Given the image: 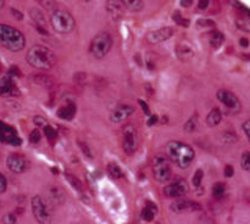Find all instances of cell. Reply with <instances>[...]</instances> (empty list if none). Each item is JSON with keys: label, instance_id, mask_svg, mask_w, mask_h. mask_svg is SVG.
I'll return each mask as SVG.
<instances>
[{"label": "cell", "instance_id": "obj_1", "mask_svg": "<svg viewBox=\"0 0 250 224\" xmlns=\"http://www.w3.org/2000/svg\"><path fill=\"white\" fill-rule=\"evenodd\" d=\"M166 155L168 160L175 162L182 169L189 167L195 157V152L192 146L177 140L170 141L166 145Z\"/></svg>", "mask_w": 250, "mask_h": 224}, {"label": "cell", "instance_id": "obj_2", "mask_svg": "<svg viewBox=\"0 0 250 224\" xmlns=\"http://www.w3.org/2000/svg\"><path fill=\"white\" fill-rule=\"evenodd\" d=\"M29 66L37 70H50L56 63V56L53 50L43 45H34L28 50L26 56Z\"/></svg>", "mask_w": 250, "mask_h": 224}, {"label": "cell", "instance_id": "obj_3", "mask_svg": "<svg viewBox=\"0 0 250 224\" xmlns=\"http://www.w3.org/2000/svg\"><path fill=\"white\" fill-rule=\"evenodd\" d=\"M0 44L7 50L12 53L21 51L26 45V38L15 27L9 26V24L0 23Z\"/></svg>", "mask_w": 250, "mask_h": 224}, {"label": "cell", "instance_id": "obj_4", "mask_svg": "<svg viewBox=\"0 0 250 224\" xmlns=\"http://www.w3.org/2000/svg\"><path fill=\"white\" fill-rule=\"evenodd\" d=\"M50 23L54 31L61 34L71 33L76 27V21L72 15L63 9H55L51 11Z\"/></svg>", "mask_w": 250, "mask_h": 224}, {"label": "cell", "instance_id": "obj_5", "mask_svg": "<svg viewBox=\"0 0 250 224\" xmlns=\"http://www.w3.org/2000/svg\"><path fill=\"white\" fill-rule=\"evenodd\" d=\"M111 36L109 33H106V32H100L90 41L89 53L93 57L100 60V58H104L109 54V51L111 50Z\"/></svg>", "mask_w": 250, "mask_h": 224}, {"label": "cell", "instance_id": "obj_6", "mask_svg": "<svg viewBox=\"0 0 250 224\" xmlns=\"http://www.w3.org/2000/svg\"><path fill=\"white\" fill-rule=\"evenodd\" d=\"M153 174L156 182L159 183H167L171 179V166L168 157L163 155H158L153 158Z\"/></svg>", "mask_w": 250, "mask_h": 224}, {"label": "cell", "instance_id": "obj_7", "mask_svg": "<svg viewBox=\"0 0 250 224\" xmlns=\"http://www.w3.org/2000/svg\"><path fill=\"white\" fill-rule=\"evenodd\" d=\"M122 148L126 155H133L138 148V134L137 129L132 124H127L122 128Z\"/></svg>", "mask_w": 250, "mask_h": 224}, {"label": "cell", "instance_id": "obj_8", "mask_svg": "<svg viewBox=\"0 0 250 224\" xmlns=\"http://www.w3.org/2000/svg\"><path fill=\"white\" fill-rule=\"evenodd\" d=\"M32 205V211H33L34 217H36L37 222L39 223H49L50 222V213L48 211V207H46L45 202L43 201L41 196H34L31 201Z\"/></svg>", "mask_w": 250, "mask_h": 224}, {"label": "cell", "instance_id": "obj_9", "mask_svg": "<svg viewBox=\"0 0 250 224\" xmlns=\"http://www.w3.org/2000/svg\"><path fill=\"white\" fill-rule=\"evenodd\" d=\"M188 191H189V185L185 179H176L175 182L166 185L164 189V194L171 199L183 197L186 194H188Z\"/></svg>", "mask_w": 250, "mask_h": 224}, {"label": "cell", "instance_id": "obj_10", "mask_svg": "<svg viewBox=\"0 0 250 224\" xmlns=\"http://www.w3.org/2000/svg\"><path fill=\"white\" fill-rule=\"evenodd\" d=\"M216 97L224 106H226L227 109L231 110L232 112H239V110H241V102H239V99L233 94V93L229 92V90H219L216 94Z\"/></svg>", "mask_w": 250, "mask_h": 224}, {"label": "cell", "instance_id": "obj_11", "mask_svg": "<svg viewBox=\"0 0 250 224\" xmlns=\"http://www.w3.org/2000/svg\"><path fill=\"white\" fill-rule=\"evenodd\" d=\"M6 163L9 169L11 172L16 173V174H21V173L26 172L27 168H28V161H27V158L23 155H20V153H11V155H9Z\"/></svg>", "mask_w": 250, "mask_h": 224}, {"label": "cell", "instance_id": "obj_12", "mask_svg": "<svg viewBox=\"0 0 250 224\" xmlns=\"http://www.w3.org/2000/svg\"><path fill=\"white\" fill-rule=\"evenodd\" d=\"M133 113H134V107L132 106V105L121 104L112 110L109 118L110 121L114 122V123H120V122H124L126 121V119H128Z\"/></svg>", "mask_w": 250, "mask_h": 224}, {"label": "cell", "instance_id": "obj_13", "mask_svg": "<svg viewBox=\"0 0 250 224\" xmlns=\"http://www.w3.org/2000/svg\"><path fill=\"white\" fill-rule=\"evenodd\" d=\"M173 36L172 27H163V28L155 29V31L149 32L146 36V40L150 44H160L163 41H166Z\"/></svg>", "mask_w": 250, "mask_h": 224}, {"label": "cell", "instance_id": "obj_14", "mask_svg": "<svg viewBox=\"0 0 250 224\" xmlns=\"http://www.w3.org/2000/svg\"><path fill=\"white\" fill-rule=\"evenodd\" d=\"M171 209L175 213H186V212H195L200 211L202 206L199 204L190 200H176L172 205H171Z\"/></svg>", "mask_w": 250, "mask_h": 224}, {"label": "cell", "instance_id": "obj_15", "mask_svg": "<svg viewBox=\"0 0 250 224\" xmlns=\"http://www.w3.org/2000/svg\"><path fill=\"white\" fill-rule=\"evenodd\" d=\"M0 141L4 144H10V145L19 146L21 145L22 140L17 135L16 131L11 129H0Z\"/></svg>", "mask_w": 250, "mask_h": 224}, {"label": "cell", "instance_id": "obj_16", "mask_svg": "<svg viewBox=\"0 0 250 224\" xmlns=\"http://www.w3.org/2000/svg\"><path fill=\"white\" fill-rule=\"evenodd\" d=\"M0 95H19V89L16 88L10 75H5L0 79Z\"/></svg>", "mask_w": 250, "mask_h": 224}, {"label": "cell", "instance_id": "obj_17", "mask_svg": "<svg viewBox=\"0 0 250 224\" xmlns=\"http://www.w3.org/2000/svg\"><path fill=\"white\" fill-rule=\"evenodd\" d=\"M76 111V105L73 102H68V104L63 105L62 107H60L58 111V117L61 119H65V121H71V119L75 117Z\"/></svg>", "mask_w": 250, "mask_h": 224}, {"label": "cell", "instance_id": "obj_18", "mask_svg": "<svg viewBox=\"0 0 250 224\" xmlns=\"http://www.w3.org/2000/svg\"><path fill=\"white\" fill-rule=\"evenodd\" d=\"M124 7L120 0H107V11L115 19H119L124 15Z\"/></svg>", "mask_w": 250, "mask_h": 224}, {"label": "cell", "instance_id": "obj_19", "mask_svg": "<svg viewBox=\"0 0 250 224\" xmlns=\"http://www.w3.org/2000/svg\"><path fill=\"white\" fill-rule=\"evenodd\" d=\"M156 213H158V207H156L155 204H153L151 201H146V207L142 209L141 217L143 221L146 222H151L155 218Z\"/></svg>", "mask_w": 250, "mask_h": 224}, {"label": "cell", "instance_id": "obj_20", "mask_svg": "<svg viewBox=\"0 0 250 224\" xmlns=\"http://www.w3.org/2000/svg\"><path fill=\"white\" fill-rule=\"evenodd\" d=\"M222 119V113L219 109H212L207 116V124L209 127L219 126Z\"/></svg>", "mask_w": 250, "mask_h": 224}, {"label": "cell", "instance_id": "obj_21", "mask_svg": "<svg viewBox=\"0 0 250 224\" xmlns=\"http://www.w3.org/2000/svg\"><path fill=\"white\" fill-rule=\"evenodd\" d=\"M126 9L132 12H139L144 6L143 0H120Z\"/></svg>", "mask_w": 250, "mask_h": 224}, {"label": "cell", "instance_id": "obj_22", "mask_svg": "<svg viewBox=\"0 0 250 224\" xmlns=\"http://www.w3.org/2000/svg\"><path fill=\"white\" fill-rule=\"evenodd\" d=\"M209 40H210V44H211L212 48H214V49H219L220 46H221L222 44H224L225 36L221 33V32L212 31L211 33H210Z\"/></svg>", "mask_w": 250, "mask_h": 224}, {"label": "cell", "instance_id": "obj_23", "mask_svg": "<svg viewBox=\"0 0 250 224\" xmlns=\"http://www.w3.org/2000/svg\"><path fill=\"white\" fill-rule=\"evenodd\" d=\"M106 169L110 177L114 178V179H121V178L124 177V170H122V168L120 167L117 163L110 162L109 165H107Z\"/></svg>", "mask_w": 250, "mask_h": 224}, {"label": "cell", "instance_id": "obj_24", "mask_svg": "<svg viewBox=\"0 0 250 224\" xmlns=\"http://www.w3.org/2000/svg\"><path fill=\"white\" fill-rule=\"evenodd\" d=\"M176 51H177V57L182 61H188L193 57V50L187 45H178Z\"/></svg>", "mask_w": 250, "mask_h": 224}, {"label": "cell", "instance_id": "obj_25", "mask_svg": "<svg viewBox=\"0 0 250 224\" xmlns=\"http://www.w3.org/2000/svg\"><path fill=\"white\" fill-rule=\"evenodd\" d=\"M31 79L33 80L34 84L41 85V87L48 88V87H51V85H53V79L45 75H33Z\"/></svg>", "mask_w": 250, "mask_h": 224}, {"label": "cell", "instance_id": "obj_26", "mask_svg": "<svg viewBox=\"0 0 250 224\" xmlns=\"http://www.w3.org/2000/svg\"><path fill=\"white\" fill-rule=\"evenodd\" d=\"M66 179H67L68 184L76 190V191H82L83 185L81 183V180L76 177L75 174H70V173H66Z\"/></svg>", "mask_w": 250, "mask_h": 224}, {"label": "cell", "instance_id": "obj_27", "mask_svg": "<svg viewBox=\"0 0 250 224\" xmlns=\"http://www.w3.org/2000/svg\"><path fill=\"white\" fill-rule=\"evenodd\" d=\"M236 26L238 27L241 31L247 32V33H250V19L248 17H239L236 21Z\"/></svg>", "mask_w": 250, "mask_h": 224}, {"label": "cell", "instance_id": "obj_28", "mask_svg": "<svg viewBox=\"0 0 250 224\" xmlns=\"http://www.w3.org/2000/svg\"><path fill=\"white\" fill-rule=\"evenodd\" d=\"M197 126H198V116L197 114H194V116L190 117V118L186 122L183 128H185V131H188V133H193V131H195V128H197Z\"/></svg>", "mask_w": 250, "mask_h": 224}, {"label": "cell", "instance_id": "obj_29", "mask_svg": "<svg viewBox=\"0 0 250 224\" xmlns=\"http://www.w3.org/2000/svg\"><path fill=\"white\" fill-rule=\"evenodd\" d=\"M50 199L53 202L61 204L63 201L62 191L60 189H58V187H53V189H50Z\"/></svg>", "mask_w": 250, "mask_h": 224}, {"label": "cell", "instance_id": "obj_30", "mask_svg": "<svg viewBox=\"0 0 250 224\" xmlns=\"http://www.w3.org/2000/svg\"><path fill=\"white\" fill-rule=\"evenodd\" d=\"M43 131H44V134H45V136L48 138L49 141H54L56 138H58V131H56L53 127L49 126V124H46V126L44 127Z\"/></svg>", "mask_w": 250, "mask_h": 224}, {"label": "cell", "instance_id": "obj_31", "mask_svg": "<svg viewBox=\"0 0 250 224\" xmlns=\"http://www.w3.org/2000/svg\"><path fill=\"white\" fill-rule=\"evenodd\" d=\"M225 191H226V185L224 183H216L212 187V194L215 197H221L225 194Z\"/></svg>", "mask_w": 250, "mask_h": 224}, {"label": "cell", "instance_id": "obj_32", "mask_svg": "<svg viewBox=\"0 0 250 224\" xmlns=\"http://www.w3.org/2000/svg\"><path fill=\"white\" fill-rule=\"evenodd\" d=\"M241 166L244 170L250 172V152H248V151L243 152V155H242Z\"/></svg>", "mask_w": 250, "mask_h": 224}, {"label": "cell", "instance_id": "obj_33", "mask_svg": "<svg viewBox=\"0 0 250 224\" xmlns=\"http://www.w3.org/2000/svg\"><path fill=\"white\" fill-rule=\"evenodd\" d=\"M173 21H175L176 23L181 24V26H183V27L189 26V19L182 17V15H181L180 12H176V14L173 15Z\"/></svg>", "mask_w": 250, "mask_h": 224}, {"label": "cell", "instance_id": "obj_34", "mask_svg": "<svg viewBox=\"0 0 250 224\" xmlns=\"http://www.w3.org/2000/svg\"><path fill=\"white\" fill-rule=\"evenodd\" d=\"M41 139L42 134L38 129H33V131H31V134H29V141H31L32 144H38L39 141H41Z\"/></svg>", "mask_w": 250, "mask_h": 224}, {"label": "cell", "instance_id": "obj_35", "mask_svg": "<svg viewBox=\"0 0 250 224\" xmlns=\"http://www.w3.org/2000/svg\"><path fill=\"white\" fill-rule=\"evenodd\" d=\"M203 177H204V172H203V169H198L197 172H195L194 177H193V184H194L195 187H200V184H202Z\"/></svg>", "mask_w": 250, "mask_h": 224}, {"label": "cell", "instance_id": "obj_36", "mask_svg": "<svg viewBox=\"0 0 250 224\" xmlns=\"http://www.w3.org/2000/svg\"><path fill=\"white\" fill-rule=\"evenodd\" d=\"M78 146H80L81 150L83 151V153H84V155L87 156V157H89V158H92V157H93V156H92V152H90V149L88 148L87 144L83 143V141H81V140H78Z\"/></svg>", "mask_w": 250, "mask_h": 224}, {"label": "cell", "instance_id": "obj_37", "mask_svg": "<svg viewBox=\"0 0 250 224\" xmlns=\"http://www.w3.org/2000/svg\"><path fill=\"white\" fill-rule=\"evenodd\" d=\"M33 122H34V124H36V126L42 127V128H44V127H45L46 124H48V121H46V119L44 118V117H42V116H36V117H34Z\"/></svg>", "mask_w": 250, "mask_h": 224}, {"label": "cell", "instance_id": "obj_38", "mask_svg": "<svg viewBox=\"0 0 250 224\" xmlns=\"http://www.w3.org/2000/svg\"><path fill=\"white\" fill-rule=\"evenodd\" d=\"M197 23L199 24V26H203V27H214L215 26V22L212 21V19H198Z\"/></svg>", "mask_w": 250, "mask_h": 224}, {"label": "cell", "instance_id": "obj_39", "mask_svg": "<svg viewBox=\"0 0 250 224\" xmlns=\"http://www.w3.org/2000/svg\"><path fill=\"white\" fill-rule=\"evenodd\" d=\"M6 187H7L6 178H5V175L2 174V173H0V194H2V192L5 191Z\"/></svg>", "mask_w": 250, "mask_h": 224}, {"label": "cell", "instance_id": "obj_40", "mask_svg": "<svg viewBox=\"0 0 250 224\" xmlns=\"http://www.w3.org/2000/svg\"><path fill=\"white\" fill-rule=\"evenodd\" d=\"M233 174H234L233 166L227 165L226 167H225V177H226V178H231V177H233Z\"/></svg>", "mask_w": 250, "mask_h": 224}, {"label": "cell", "instance_id": "obj_41", "mask_svg": "<svg viewBox=\"0 0 250 224\" xmlns=\"http://www.w3.org/2000/svg\"><path fill=\"white\" fill-rule=\"evenodd\" d=\"M138 102H139V105H141L142 109H143L144 113H146V116H150V110H149V106L146 105V102L144 101V100H138Z\"/></svg>", "mask_w": 250, "mask_h": 224}, {"label": "cell", "instance_id": "obj_42", "mask_svg": "<svg viewBox=\"0 0 250 224\" xmlns=\"http://www.w3.org/2000/svg\"><path fill=\"white\" fill-rule=\"evenodd\" d=\"M243 131H244V133H246L247 138H248V140H249V143H250V119H248V121L244 122Z\"/></svg>", "mask_w": 250, "mask_h": 224}, {"label": "cell", "instance_id": "obj_43", "mask_svg": "<svg viewBox=\"0 0 250 224\" xmlns=\"http://www.w3.org/2000/svg\"><path fill=\"white\" fill-rule=\"evenodd\" d=\"M209 2L210 0H199V1H198V7H199L200 10H207L208 6H209Z\"/></svg>", "mask_w": 250, "mask_h": 224}, {"label": "cell", "instance_id": "obj_44", "mask_svg": "<svg viewBox=\"0 0 250 224\" xmlns=\"http://www.w3.org/2000/svg\"><path fill=\"white\" fill-rule=\"evenodd\" d=\"M4 222L5 223H16V217H15L12 213H10L7 214V216H5Z\"/></svg>", "mask_w": 250, "mask_h": 224}, {"label": "cell", "instance_id": "obj_45", "mask_svg": "<svg viewBox=\"0 0 250 224\" xmlns=\"http://www.w3.org/2000/svg\"><path fill=\"white\" fill-rule=\"evenodd\" d=\"M193 2H194V0H181L180 4L182 5L183 7H189V6H192Z\"/></svg>", "mask_w": 250, "mask_h": 224}, {"label": "cell", "instance_id": "obj_46", "mask_svg": "<svg viewBox=\"0 0 250 224\" xmlns=\"http://www.w3.org/2000/svg\"><path fill=\"white\" fill-rule=\"evenodd\" d=\"M158 121H159L158 117H156V116H150V117H149L148 122H146V124H148V126H154V124H155Z\"/></svg>", "mask_w": 250, "mask_h": 224}, {"label": "cell", "instance_id": "obj_47", "mask_svg": "<svg viewBox=\"0 0 250 224\" xmlns=\"http://www.w3.org/2000/svg\"><path fill=\"white\" fill-rule=\"evenodd\" d=\"M10 75H20V71L17 67H11L9 71Z\"/></svg>", "mask_w": 250, "mask_h": 224}, {"label": "cell", "instance_id": "obj_48", "mask_svg": "<svg viewBox=\"0 0 250 224\" xmlns=\"http://www.w3.org/2000/svg\"><path fill=\"white\" fill-rule=\"evenodd\" d=\"M11 12H12V14H14V16L16 17L17 19H23V15H22L21 12L16 11V10H15V9H12V10H11Z\"/></svg>", "mask_w": 250, "mask_h": 224}, {"label": "cell", "instance_id": "obj_49", "mask_svg": "<svg viewBox=\"0 0 250 224\" xmlns=\"http://www.w3.org/2000/svg\"><path fill=\"white\" fill-rule=\"evenodd\" d=\"M239 43H241V45L243 46V48H248L249 46V40L247 38H241Z\"/></svg>", "mask_w": 250, "mask_h": 224}, {"label": "cell", "instance_id": "obj_50", "mask_svg": "<svg viewBox=\"0 0 250 224\" xmlns=\"http://www.w3.org/2000/svg\"><path fill=\"white\" fill-rule=\"evenodd\" d=\"M4 4H5V0H0V9H2Z\"/></svg>", "mask_w": 250, "mask_h": 224}, {"label": "cell", "instance_id": "obj_51", "mask_svg": "<svg viewBox=\"0 0 250 224\" xmlns=\"http://www.w3.org/2000/svg\"><path fill=\"white\" fill-rule=\"evenodd\" d=\"M83 1H84V2H90V1H92V0H83Z\"/></svg>", "mask_w": 250, "mask_h": 224}, {"label": "cell", "instance_id": "obj_52", "mask_svg": "<svg viewBox=\"0 0 250 224\" xmlns=\"http://www.w3.org/2000/svg\"><path fill=\"white\" fill-rule=\"evenodd\" d=\"M38 1H39V0H38Z\"/></svg>", "mask_w": 250, "mask_h": 224}]
</instances>
